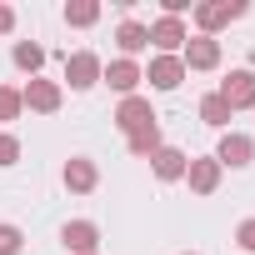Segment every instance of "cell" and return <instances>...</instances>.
<instances>
[{
	"mask_svg": "<svg viewBox=\"0 0 255 255\" xmlns=\"http://www.w3.org/2000/svg\"><path fill=\"white\" fill-rule=\"evenodd\" d=\"M155 90H180V80H185V65H180V55H155L145 70H140Z\"/></svg>",
	"mask_w": 255,
	"mask_h": 255,
	"instance_id": "11",
	"label": "cell"
},
{
	"mask_svg": "<svg viewBox=\"0 0 255 255\" xmlns=\"http://www.w3.org/2000/svg\"><path fill=\"white\" fill-rule=\"evenodd\" d=\"M60 240H65V250H75V255H95L100 225H95V220H70V225L60 230Z\"/></svg>",
	"mask_w": 255,
	"mask_h": 255,
	"instance_id": "14",
	"label": "cell"
},
{
	"mask_svg": "<svg viewBox=\"0 0 255 255\" xmlns=\"http://www.w3.org/2000/svg\"><path fill=\"white\" fill-rule=\"evenodd\" d=\"M215 160H220V170H225V165H230V170H245V165L255 160V140L240 135V130H225L220 145H215Z\"/></svg>",
	"mask_w": 255,
	"mask_h": 255,
	"instance_id": "3",
	"label": "cell"
},
{
	"mask_svg": "<svg viewBox=\"0 0 255 255\" xmlns=\"http://www.w3.org/2000/svg\"><path fill=\"white\" fill-rule=\"evenodd\" d=\"M125 145H130V155H140V160H145V155H155V150L165 145V140H160V125H145V130L125 135Z\"/></svg>",
	"mask_w": 255,
	"mask_h": 255,
	"instance_id": "16",
	"label": "cell"
},
{
	"mask_svg": "<svg viewBox=\"0 0 255 255\" xmlns=\"http://www.w3.org/2000/svg\"><path fill=\"white\" fill-rule=\"evenodd\" d=\"M230 115H235V110H230V105H225L215 90L200 100V120H205V125H215V130H225V125H230Z\"/></svg>",
	"mask_w": 255,
	"mask_h": 255,
	"instance_id": "17",
	"label": "cell"
},
{
	"mask_svg": "<svg viewBox=\"0 0 255 255\" xmlns=\"http://www.w3.org/2000/svg\"><path fill=\"white\" fill-rule=\"evenodd\" d=\"M185 165H190V155L185 150H175V145H160L155 155H150V170H155V180H185Z\"/></svg>",
	"mask_w": 255,
	"mask_h": 255,
	"instance_id": "13",
	"label": "cell"
},
{
	"mask_svg": "<svg viewBox=\"0 0 255 255\" xmlns=\"http://www.w3.org/2000/svg\"><path fill=\"white\" fill-rule=\"evenodd\" d=\"M100 80H105L120 100H130V95L140 90V80H145V75H140V65H135V60H110V65L100 70Z\"/></svg>",
	"mask_w": 255,
	"mask_h": 255,
	"instance_id": "7",
	"label": "cell"
},
{
	"mask_svg": "<svg viewBox=\"0 0 255 255\" xmlns=\"http://www.w3.org/2000/svg\"><path fill=\"white\" fill-rule=\"evenodd\" d=\"M15 160H20V140L10 130H0V165H15Z\"/></svg>",
	"mask_w": 255,
	"mask_h": 255,
	"instance_id": "22",
	"label": "cell"
},
{
	"mask_svg": "<svg viewBox=\"0 0 255 255\" xmlns=\"http://www.w3.org/2000/svg\"><path fill=\"white\" fill-rule=\"evenodd\" d=\"M185 255H195V250H185Z\"/></svg>",
	"mask_w": 255,
	"mask_h": 255,
	"instance_id": "25",
	"label": "cell"
},
{
	"mask_svg": "<svg viewBox=\"0 0 255 255\" xmlns=\"http://www.w3.org/2000/svg\"><path fill=\"white\" fill-rule=\"evenodd\" d=\"M15 65L35 80V75H40V65H45V50H40L35 40H20V45H15Z\"/></svg>",
	"mask_w": 255,
	"mask_h": 255,
	"instance_id": "19",
	"label": "cell"
},
{
	"mask_svg": "<svg viewBox=\"0 0 255 255\" xmlns=\"http://www.w3.org/2000/svg\"><path fill=\"white\" fill-rule=\"evenodd\" d=\"M220 175H225V170H220V160H215V155H200V160H190V165H185V180H190V190H195V195H215V190H220Z\"/></svg>",
	"mask_w": 255,
	"mask_h": 255,
	"instance_id": "12",
	"label": "cell"
},
{
	"mask_svg": "<svg viewBox=\"0 0 255 255\" xmlns=\"http://www.w3.org/2000/svg\"><path fill=\"white\" fill-rule=\"evenodd\" d=\"M235 245H240V250H250V255H255V215H250V220H240V225H235Z\"/></svg>",
	"mask_w": 255,
	"mask_h": 255,
	"instance_id": "23",
	"label": "cell"
},
{
	"mask_svg": "<svg viewBox=\"0 0 255 255\" xmlns=\"http://www.w3.org/2000/svg\"><path fill=\"white\" fill-rule=\"evenodd\" d=\"M20 100H25V110H35V115H55L60 110V100H65V90L55 85V80H25V90H20Z\"/></svg>",
	"mask_w": 255,
	"mask_h": 255,
	"instance_id": "2",
	"label": "cell"
},
{
	"mask_svg": "<svg viewBox=\"0 0 255 255\" xmlns=\"http://www.w3.org/2000/svg\"><path fill=\"white\" fill-rule=\"evenodd\" d=\"M20 245H25L20 225H0V255H20Z\"/></svg>",
	"mask_w": 255,
	"mask_h": 255,
	"instance_id": "21",
	"label": "cell"
},
{
	"mask_svg": "<svg viewBox=\"0 0 255 255\" xmlns=\"http://www.w3.org/2000/svg\"><path fill=\"white\" fill-rule=\"evenodd\" d=\"M180 65H185V70H215V65H220V40H215V35H195V40H185Z\"/></svg>",
	"mask_w": 255,
	"mask_h": 255,
	"instance_id": "9",
	"label": "cell"
},
{
	"mask_svg": "<svg viewBox=\"0 0 255 255\" xmlns=\"http://www.w3.org/2000/svg\"><path fill=\"white\" fill-rule=\"evenodd\" d=\"M10 30H15V10H10V5H0V35H10Z\"/></svg>",
	"mask_w": 255,
	"mask_h": 255,
	"instance_id": "24",
	"label": "cell"
},
{
	"mask_svg": "<svg viewBox=\"0 0 255 255\" xmlns=\"http://www.w3.org/2000/svg\"><path fill=\"white\" fill-rule=\"evenodd\" d=\"M190 15H195L200 35H215V30H225L230 20H240V15H245V0H200Z\"/></svg>",
	"mask_w": 255,
	"mask_h": 255,
	"instance_id": "1",
	"label": "cell"
},
{
	"mask_svg": "<svg viewBox=\"0 0 255 255\" xmlns=\"http://www.w3.org/2000/svg\"><path fill=\"white\" fill-rule=\"evenodd\" d=\"M115 125H120L125 135H135V130H145V125H160V120H155V110H150V100H145V95H130V100H120Z\"/></svg>",
	"mask_w": 255,
	"mask_h": 255,
	"instance_id": "8",
	"label": "cell"
},
{
	"mask_svg": "<svg viewBox=\"0 0 255 255\" xmlns=\"http://www.w3.org/2000/svg\"><path fill=\"white\" fill-rule=\"evenodd\" d=\"M100 20V0H70V5H65V25H95Z\"/></svg>",
	"mask_w": 255,
	"mask_h": 255,
	"instance_id": "18",
	"label": "cell"
},
{
	"mask_svg": "<svg viewBox=\"0 0 255 255\" xmlns=\"http://www.w3.org/2000/svg\"><path fill=\"white\" fill-rule=\"evenodd\" d=\"M20 110H25L20 90L15 85H0V120H20Z\"/></svg>",
	"mask_w": 255,
	"mask_h": 255,
	"instance_id": "20",
	"label": "cell"
},
{
	"mask_svg": "<svg viewBox=\"0 0 255 255\" xmlns=\"http://www.w3.org/2000/svg\"><path fill=\"white\" fill-rule=\"evenodd\" d=\"M115 45H120V60H135V55L150 45V25H140V20H120Z\"/></svg>",
	"mask_w": 255,
	"mask_h": 255,
	"instance_id": "15",
	"label": "cell"
},
{
	"mask_svg": "<svg viewBox=\"0 0 255 255\" xmlns=\"http://www.w3.org/2000/svg\"><path fill=\"white\" fill-rule=\"evenodd\" d=\"M215 95L230 110H255V70H230V80H220Z\"/></svg>",
	"mask_w": 255,
	"mask_h": 255,
	"instance_id": "4",
	"label": "cell"
},
{
	"mask_svg": "<svg viewBox=\"0 0 255 255\" xmlns=\"http://www.w3.org/2000/svg\"><path fill=\"white\" fill-rule=\"evenodd\" d=\"M185 40H190V30H185V20H175V15H160V20L150 25V45H155L160 55H180Z\"/></svg>",
	"mask_w": 255,
	"mask_h": 255,
	"instance_id": "5",
	"label": "cell"
},
{
	"mask_svg": "<svg viewBox=\"0 0 255 255\" xmlns=\"http://www.w3.org/2000/svg\"><path fill=\"white\" fill-rule=\"evenodd\" d=\"M100 70H105V65H100L95 50H75V55L65 60V85H70V90H90V85L100 80Z\"/></svg>",
	"mask_w": 255,
	"mask_h": 255,
	"instance_id": "6",
	"label": "cell"
},
{
	"mask_svg": "<svg viewBox=\"0 0 255 255\" xmlns=\"http://www.w3.org/2000/svg\"><path fill=\"white\" fill-rule=\"evenodd\" d=\"M60 180H65V190H70V195H90V190L100 185V170H95V160L70 155V160H65V170H60Z\"/></svg>",
	"mask_w": 255,
	"mask_h": 255,
	"instance_id": "10",
	"label": "cell"
},
{
	"mask_svg": "<svg viewBox=\"0 0 255 255\" xmlns=\"http://www.w3.org/2000/svg\"><path fill=\"white\" fill-rule=\"evenodd\" d=\"M95 255H100V250H95Z\"/></svg>",
	"mask_w": 255,
	"mask_h": 255,
	"instance_id": "26",
	"label": "cell"
}]
</instances>
